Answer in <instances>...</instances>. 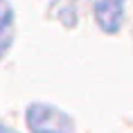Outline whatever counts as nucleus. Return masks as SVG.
<instances>
[{
	"label": "nucleus",
	"mask_w": 133,
	"mask_h": 133,
	"mask_svg": "<svg viewBox=\"0 0 133 133\" xmlns=\"http://www.w3.org/2000/svg\"><path fill=\"white\" fill-rule=\"evenodd\" d=\"M25 122L32 133H75V119L59 106L34 102L25 111Z\"/></svg>",
	"instance_id": "f257e3e1"
},
{
	"label": "nucleus",
	"mask_w": 133,
	"mask_h": 133,
	"mask_svg": "<svg viewBox=\"0 0 133 133\" xmlns=\"http://www.w3.org/2000/svg\"><path fill=\"white\" fill-rule=\"evenodd\" d=\"M92 16L104 34H117L124 23V2L119 0H97L92 5Z\"/></svg>",
	"instance_id": "f03ea898"
},
{
	"label": "nucleus",
	"mask_w": 133,
	"mask_h": 133,
	"mask_svg": "<svg viewBox=\"0 0 133 133\" xmlns=\"http://www.w3.org/2000/svg\"><path fill=\"white\" fill-rule=\"evenodd\" d=\"M14 21H16V14H14L11 2L9 0H0V59L14 45V34H16Z\"/></svg>",
	"instance_id": "7ed1b4c3"
},
{
	"label": "nucleus",
	"mask_w": 133,
	"mask_h": 133,
	"mask_svg": "<svg viewBox=\"0 0 133 133\" xmlns=\"http://www.w3.org/2000/svg\"><path fill=\"white\" fill-rule=\"evenodd\" d=\"M0 133H18L16 129H11V126H7V124H2L0 122Z\"/></svg>",
	"instance_id": "20e7f679"
},
{
	"label": "nucleus",
	"mask_w": 133,
	"mask_h": 133,
	"mask_svg": "<svg viewBox=\"0 0 133 133\" xmlns=\"http://www.w3.org/2000/svg\"><path fill=\"white\" fill-rule=\"evenodd\" d=\"M119 2H124V0H119Z\"/></svg>",
	"instance_id": "39448f33"
}]
</instances>
